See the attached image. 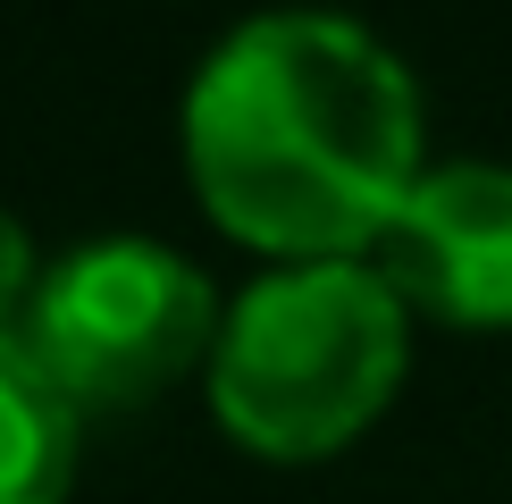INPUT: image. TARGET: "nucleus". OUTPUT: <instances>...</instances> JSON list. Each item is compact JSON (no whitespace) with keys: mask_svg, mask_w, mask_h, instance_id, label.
Listing matches in <instances>:
<instances>
[{"mask_svg":"<svg viewBox=\"0 0 512 504\" xmlns=\"http://www.w3.org/2000/svg\"><path fill=\"white\" fill-rule=\"evenodd\" d=\"M202 210L277 261H361L420 185V93L353 17L269 9L185 93Z\"/></svg>","mask_w":512,"mask_h":504,"instance_id":"nucleus-1","label":"nucleus"},{"mask_svg":"<svg viewBox=\"0 0 512 504\" xmlns=\"http://www.w3.org/2000/svg\"><path fill=\"white\" fill-rule=\"evenodd\" d=\"M403 303L370 261H294L244 286L210 345V412L269 462H319L387 412Z\"/></svg>","mask_w":512,"mask_h":504,"instance_id":"nucleus-2","label":"nucleus"},{"mask_svg":"<svg viewBox=\"0 0 512 504\" xmlns=\"http://www.w3.org/2000/svg\"><path fill=\"white\" fill-rule=\"evenodd\" d=\"M26 345L76 412H118L177 387L219 345V294L185 252L110 236L42 269Z\"/></svg>","mask_w":512,"mask_h":504,"instance_id":"nucleus-3","label":"nucleus"},{"mask_svg":"<svg viewBox=\"0 0 512 504\" xmlns=\"http://www.w3.org/2000/svg\"><path fill=\"white\" fill-rule=\"evenodd\" d=\"M370 269L403 311H429L445 328H512V168H420Z\"/></svg>","mask_w":512,"mask_h":504,"instance_id":"nucleus-4","label":"nucleus"},{"mask_svg":"<svg viewBox=\"0 0 512 504\" xmlns=\"http://www.w3.org/2000/svg\"><path fill=\"white\" fill-rule=\"evenodd\" d=\"M76 404L34 362L26 336H0V504H68Z\"/></svg>","mask_w":512,"mask_h":504,"instance_id":"nucleus-5","label":"nucleus"},{"mask_svg":"<svg viewBox=\"0 0 512 504\" xmlns=\"http://www.w3.org/2000/svg\"><path fill=\"white\" fill-rule=\"evenodd\" d=\"M34 286H42V269H34V244H26V227H17L9 210H0V336H26Z\"/></svg>","mask_w":512,"mask_h":504,"instance_id":"nucleus-6","label":"nucleus"}]
</instances>
